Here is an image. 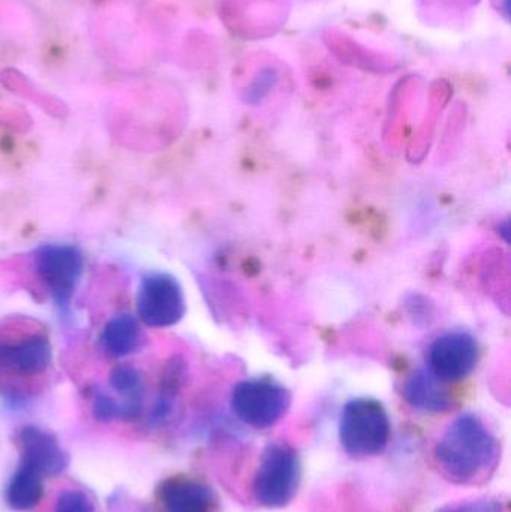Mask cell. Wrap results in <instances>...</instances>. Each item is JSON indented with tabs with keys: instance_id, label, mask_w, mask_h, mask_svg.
I'll use <instances>...</instances> for the list:
<instances>
[{
	"instance_id": "cell-1",
	"label": "cell",
	"mask_w": 511,
	"mask_h": 512,
	"mask_svg": "<svg viewBox=\"0 0 511 512\" xmlns=\"http://www.w3.org/2000/svg\"><path fill=\"white\" fill-rule=\"evenodd\" d=\"M497 441L476 415L456 418L437 445V459L450 477L473 480L497 459Z\"/></svg>"
},
{
	"instance_id": "cell-2",
	"label": "cell",
	"mask_w": 511,
	"mask_h": 512,
	"mask_svg": "<svg viewBox=\"0 0 511 512\" xmlns=\"http://www.w3.org/2000/svg\"><path fill=\"white\" fill-rule=\"evenodd\" d=\"M392 424L383 403L369 397L351 400L342 409L339 438L351 456L380 454L389 444Z\"/></svg>"
},
{
	"instance_id": "cell-3",
	"label": "cell",
	"mask_w": 511,
	"mask_h": 512,
	"mask_svg": "<svg viewBox=\"0 0 511 512\" xmlns=\"http://www.w3.org/2000/svg\"><path fill=\"white\" fill-rule=\"evenodd\" d=\"M290 403V391L270 378L245 379L231 393L234 414L254 429L275 426L287 414Z\"/></svg>"
},
{
	"instance_id": "cell-4",
	"label": "cell",
	"mask_w": 511,
	"mask_h": 512,
	"mask_svg": "<svg viewBox=\"0 0 511 512\" xmlns=\"http://www.w3.org/2000/svg\"><path fill=\"white\" fill-rule=\"evenodd\" d=\"M300 462L293 448L284 444L267 448L254 478L258 504L269 508L287 505L299 489Z\"/></svg>"
},
{
	"instance_id": "cell-5",
	"label": "cell",
	"mask_w": 511,
	"mask_h": 512,
	"mask_svg": "<svg viewBox=\"0 0 511 512\" xmlns=\"http://www.w3.org/2000/svg\"><path fill=\"white\" fill-rule=\"evenodd\" d=\"M137 312L150 328H170L186 313L185 292L176 277L168 273H149L141 279Z\"/></svg>"
},
{
	"instance_id": "cell-6",
	"label": "cell",
	"mask_w": 511,
	"mask_h": 512,
	"mask_svg": "<svg viewBox=\"0 0 511 512\" xmlns=\"http://www.w3.org/2000/svg\"><path fill=\"white\" fill-rule=\"evenodd\" d=\"M33 259L39 279L47 286L57 306H68L83 276L81 252L72 245L50 243L36 249Z\"/></svg>"
},
{
	"instance_id": "cell-7",
	"label": "cell",
	"mask_w": 511,
	"mask_h": 512,
	"mask_svg": "<svg viewBox=\"0 0 511 512\" xmlns=\"http://www.w3.org/2000/svg\"><path fill=\"white\" fill-rule=\"evenodd\" d=\"M479 343L464 331L441 334L428 349V369L441 382L467 378L479 363Z\"/></svg>"
},
{
	"instance_id": "cell-8",
	"label": "cell",
	"mask_w": 511,
	"mask_h": 512,
	"mask_svg": "<svg viewBox=\"0 0 511 512\" xmlns=\"http://www.w3.org/2000/svg\"><path fill=\"white\" fill-rule=\"evenodd\" d=\"M53 358L50 339L42 333L0 334V372L38 376L47 372Z\"/></svg>"
},
{
	"instance_id": "cell-9",
	"label": "cell",
	"mask_w": 511,
	"mask_h": 512,
	"mask_svg": "<svg viewBox=\"0 0 511 512\" xmlns=\"http://www.w3.org/2000/svg\"><path fill=\"white\" fill-rule=\"evenodd\" d=\"M20 466L35 472L39 477H54L68 466V456L56 436L47 430L27 426L18 433Z\"/></svg>"
},
{
	"instance_id": "cell-10",
	"label": "cell",
	"mask_w": 511,
	"mask_h": 512,
	"mask_svg": "<svg viewBox=\"0 0 511 512\" xmlns=\"http://www.w3.org/2000/svg\"><path fill=\"white\" fill-rule=\"evenodd\" d=\"M165 512H210L213 496L209 487L192 478H171L159 489Z\"/></svg>"
},
{
	"instance_id": "cell-11",
	"label": "cell",
	"mask_w": 511,
	"mask_h": 512,
	"mask_svg": "<svg viewBox=\"0 0 511 512\" xmlns=\"http://www.w3.org/2000/svg\"><path fill=\"white\" fill-rule=\"evenodd\" d=\"M405 397L414 408L426 412H443L450 406L449 393L429 369H419L411 375L405 385Z\"/></svg>"
},
{
	"instance_id": "cell-12",
	"label": "cell",
	"mask_w": 511,
	"mask_h": 512,
	"mask_svg": "<svg viewBox=\"0 0 511 512\" xmlns=\"http://www.w3.org/2000/svg\"><path fill=\"white\" fill-rule=\"evenodd\" d=\"M141 331L137 319L129 313L114 316L105 324L101 343L111 357H126L140 345Z\"/></svg>"
},
{
	"instance_id": "cell-13",
	"label": "cell",
	"mask_w": 511,
	"mask_h": 512,
	"mask_svg": "<svg viewBox=\"0 0 511 512\" xmlns=\"http://www.w3.org/2000/svg\"><path fill=\"white\" fill-rule=\"evenodd\" d=\"M42 478L29 469L18 466L6 487V502L14 511H30L41 501Z\"/></svg>"
},
{
	"instance_id": "cell-14",
	"label": "cell",
	"mask_w": 511,
	"mask_h": 512,
	"mask_svg": "<svg viewBox=\"0 0 511 512\" xmlns=\"http://www.w3.org/2000/svg\"><path fill=\"white\" fill-rule=\"evenodd\" d=\"M110 384L117 393L128 397V402H141L143 379L134 367L128 366V364L117 366L111 372Z\"/></svg>"
},
{
	"instance_id": "cell-15",
	"label": "cell",
	"mask_w": 511,
	"mask_h": 512,
	"mask_svg": "<svg viewBox=\"0 0 511 512\" xmlns=\"http://www.w3.org/2000/svg\"><path fill=\"white\" fill-rule=\"evenodd\" d=\"M54 512H95V508L83 490L68 489L60 493Z\"/></svg>"
},
{
	"instance_id": "cell-16",
	"label": "cell",
	"mask_w": 511,
	"mask_h": 512,
	"mask_svg": "<svg viewBox=\"0 0 511 512\" xmlns=\"http://www.w3.org/2000/svg\"><path fill=\"white\" fill-rule=\"evenodd\" d=\"M92 409L93 415L99 421H105V423L116 420V418H123V405L104 393L96 394Z\"/></svg>"
},
{
	"instance_id": "cell-17",
	"label": "cell",
	"mask_w": 511,
	"mask_h": 512,
	"mask_svg": "<svg viewBox=\"0 0 511 512\" xmlns=\"http://www.w3.org/2000/svg\"><path fill=\"white\" fill-rule=\"evenodd\" d=\"M440 512H501V505L497 501H489V499H480V501L467 502V504L455 505V507H447L446 510Z\"/></svg>"
}]
</instances>
